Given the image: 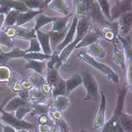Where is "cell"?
I'll return each mask as SVG.
<instances>
[{
    "label": "cell",
    "instance_id": "obj_32",
    "mask_svg": "<svg viewBox=\"0 0 132 132\" xmlns=\"http://www.w3.org/2000/svg\"><path fill=\"white\" fill-rule=\"evenodd\" d=\"M70 104V100L67 95L57 96L54 98V107L61 111L66 110Z\"/></svg>",
    "mask_w": 132,
    "mask_h": 132
},
{
    "label": "cell",
    "instance_id": "obj_17",
    "mask_svg": "<svg viewBox=\"0 0 132 132\" xmlns=\"http://www.w3.org/2000/svg\"><path fill=\"white\" fill-rule=\"evenodd\" d=\"M27 63L25 64L26 69L32 70L33 72L44 76L45 72L47 71V62L45 61H35V60H27Z\"/></svg>",
    "mask_w": 132,
    "mask_h": 132
},
{
    "label": "cell",
    "instance_id": "obj_33",
    "mask_svg": "<svg viewBox=\"0 0 132 132\" xmlns=\"http://www.w3.org/2000/svg\"><path fill=\"white\" fill-rule=\"evenodd\" d=\"M20 11L17 10H11L6 15H5V19L4 22V27L3 28L5 27H9L14 26L16 24L18 17L19 15Z\"/></svg>",
    "mask_w": 132,
    "mask_h": 132
},
{
    "label": "cell",
    "instance_id": "obj_41",
    "mask_svg": "<svg viewBox=\"0 0 132 132\" xmlns=\"http://www.w3.org/2000/svg\"><path fill=\"white\" fill-rule=\"evenodd\" d=\"M30 46L27 49L24 50L26 53H30V52H41L42 48H41L40 44L37 38H32L30 39Z\"/></svg>",
    "mask_w": 132,
    "mask_h": 132
},
{
    "label": "cell",
    "instance_id": "obj_2",
    "mask_svg": "<svg viewBox=\"0 0 132 132\" xmlns=\"http://www.w3.org/2000/svg\"><path fill=\"white\" fill-rule=\"evenodd\" d=\"M92 27V21L88 15L86 17L79 18L77 27H76V36L72 42L66 46L63 50L59 54L61 61L63 63L67 61L72 52L76 49V46L82 39V38L91 30Z\"/></svg>",
    "mask_w": 132,
    "mask_h": 132
},
{
    "label": "cell",
    "instance_id": "obj_42",
    "mask_svg": "<svg viewBox=\"0 0 132 132\" xmlns=\"http://www.w3.org/2000/svg\"><path fill=\"white\" fill-rule=\"evenodd\" d=\"M10 77V69L5 66H0V81H9Z\"/></svg>",
    "mask_w": 132,
    "mask_h": 132
},
{
    "label": "cell",
    "instance_id": "obj_10",
    "mask_svg": "<svg viewBox=\"0 0 132 132\" xmlns=\"http://www.w3.org/2000/svg\"><path fill=\"white\" fill-rule=\"evenodd\" d=\"M78 20H79V18L74 14L73 18H72V20L71 24H70L68 30L67 32V33H66V36H65L63 40L62 41L61 43L56 47V48L54 50V51H57L58 54H60L66 46H67L69 44H70L75 39L76 34V27H77Z\"/></svg>",
    "mask_w": 132,
    "mask_h": 132
},
{
    "label": "cell",
    "instance_id": "obj_40",
    "mask_svg": "<svg viewBox=\"0 0 132 132\" xmlns=\"http://www.w3.org/2000/svg\"><path fill=\"white\" fill-rule=\"evenodd\" d=\"M99 6L102 11V13L105 18L110 21V5L109 0H97Z\"/></svg>",
    "mask_w": 132,
    "mask_h": 132
},
{
    "label": "cell",
    "instance_id": "obj_7",
    "mask_svg": "<svg viewBox=\"0 0 132 132\" xmlns=\"http://www.w3.org/2000/svg\"><path fill=\"white\" fill-rule=\"evenodd\" d=\"M100 38L109 41L112 44L119 42V25L117 21H110L107 24L100 27L97 30Z\"/></svg>",
    "mask_w": 132,
    "mask_h": 132
},
{
    "label": "cell",
    "instance_id": "obj_21",
    "mask_svg": "<svg viewBox=\"0 0 132 132\" xmlns=\"http://www.w3.org/2000/svg\"><path fill=\"white\" fill-rule=\"evenodd\" d=\"M28 104H30L29 102L21 99L18 96H16V97H12L10 101H9L6 103V104L5 105L3 108V110L8 112H14L20 106H26Z\"/></svg>",
    "mask_w": 132,
    "mask_h": 132
},
{
    "label": "cell",
    "instance_id": "obj_37",
    "mask_svg": "<svg viewBox=\"0 0 132 132\" xmlns=\"http://www.w3.org/2000/svg\"><path fill=\"white\" fill-rule=\"evenodd\" d=\"M27 80L30 81L31 84L33 85V87L38 88H40L42 85L44 84L45 82H46L45 79H44V76H41L36 72L32 73V75H30L29 76V78L27 79Z\"/></svg>",
    "mask_w": 132,
    "mask_h": 132
},
{
    "label": "cell",
    "instance_id": "obj_22",
    "mask_svg": "<svg viewBox=\"0 0 132 132\" xmlns=\"http://www.w3.org/2000/svg\"><path fill=\"white\" fill-rule=\"evenodd\" d=\"M59 69H51L47 70L45 73V81L47 84H48L51 88L57 85L58 83H60L62 79V77L59 74Z\"/></svg>",
    "mask_w": 132,
    "mask_h": 132
},
{
    "label": "cell",
    "instance_id": "obj_43",
    "mask_svg": "<svg viewBox=\"0 0 132 132\" xmlns=\"http://www.w3.org/2000/svg\"><path fill=\"white\" fill-rule=\"evenodd\" d=\"M51 115H50V116H51V119L54 121V122H57V121H58V120H60L61 119H63V115H62V111L61 110H57V109H54V110H51L49 112Z\"/></svg>",
    "mask_w": 132,
    "mask_h": 132
},
{
    "label": "cell",
    "instance_id": "obj_16",
    "mask_svg": "<svg viewBox=\"0 0 132 132\" xmlns=\"http://www.w3.org/2000/svg\"><path fill=\"white\" fill-rule=\"evenodd\" d=\"M36 38L40 44L42 53L45 54H52V49L50 42V35L48 32H43L42 30L36 31Z\"/></svg>",
    "mask_w": 132,
    "mask_h": 132
},
{
    "label": "cell",
    "instance_id": "obj_25",
    "mask_svg": "<svg viewBox=\"0 0 132 132\" xmlns=\"http://www.w3.org/2000/svg\"><path fill=\"white\" fill-rule=\"evenodd\" d=\"M32 111L30 113V116H42V115H48L51 111V108L49 105L45 104V103H32Z\"/></svg>",
    "mask_w": 132,
    "mask_h": 132
},
{
    "label": "cell",
    "instance_id": "obj_11",
    "mask_svg": "<svg viewBox=\"0 0 132 132\" xmlns=\"http://www.w3.org/2000/svg\"><path fill=\"white\" fill-rule=\"evenodd\" d=\"M106 98L103 92H101V103L99 109L95 116L93 122L94 128H101L106 123Z\"/></svg>",
    "mask_w": 132,
    "mask_h": 132
},
{
    "label": "cell",
    "instance_id": "obj_34",
    "mask_svg": "<svg viewBox=\"0 0 132 132\" xmlns=\"http://www.w3.org/2000/svg\"><path fill=\"white\" fill-rule=\"evenodd\" d=\"M49 61L47 62V70H51V69H59L63 62L61 61L59 54L56 51H54L52 52L51 57Z\"/></svg>",
    "mask_w": 132,
    "mask_h": 132
},
{
    "label": "cell",
    "instance_id": "obj_6",
    "mask_svg": "<svg viewBox=\"0 0 132 132\" xmlns=\"http://www.w3.org/2000/svg\"><path fill=\"white\" fill-rule=\"evenodd\" d=\"M0 120L3 124L9 125L17 131L22 129L32 130L36 127L34 124L24 120H20L17 119L11 112H5L3 110L0 112Z\"/></svg>",
    "mask_w": 132,
    "mask_h": 132
},
{
    "label": "cell",
    "instance_id": "obj_36",
    "mask_svg": "<svg viewBox=\"0 0 132 132\" xmlns=\"http://www.w3.org/2000/svg\"><path fill=\"white\" fill-rule=\"evenodd\" d=\"M51 95L53 97H56L57 96H64L67 95V88L66 82L64 79H62L60 83L52 88L51 89Z\"/></svg>",
    "mask_w": 132,
    "mask_h": 132
},
{
    "label": "cell",
    "instance_id": "obj_3",
    "mask_svg": "<svg viewBox=\"0 0 132 132\" xmlns=\"http://www.w3.org/2000/svg\"><path fill=\"white\" fill-rule=\"evenodd\" d=\"M78 56L84 62H85L86 63L92 66L94 69L102 72L109 80L112 81V83H114L116 85H119V77L118 74L114 71L110 66H108L107 64H105L103 63H101V62H99L97 59L90 56L86 52V51H82L79 52L78 54Z\"/></svg>",
    "mask_w": 132,
    "mask_h": 132
},
{
    "label": "cell",
    "instance_id": "obj_44",
    "mask_svg": "<svg viewBox=\"0 0 132 132\" xmlns=\"http://www.w3.org/2000/svg\"><path fill=\"white\" fill-rule=\"evenodd\" d=\"M18 96L20 97L21 99L29 101L30 100V91L25 90V89H21L20 91L18 92Z\"/></svg>",
    "mask_w": 132,
    "mask_h": 132
},
{
    "label": "cell",
    "instance_id": "obj_53",
    "mask_svg": "<svg viewBox=\"0 0 132 132\" xmlns=\"http://www.w3.org/2000/svg\"><path fill=\"white\" fill-rule=\"evenodd\" d=\"M0 132H3V123L0 120Z\"/></svg>",
    "mask_w": 132,
    "mask_h": 132
},
{
    "label": "cell",
    "instance_id": "obj_51",
    "mask_svg": "<svg viewBox=\"0 0 132 132\" xmlns=\"http://www.w3.org/2000/svg\"><path fill=\"white\" fill-rule=\"evenodd\" d=\"M7 101H5V102H3L2 103H1L0 104V112H1V111L3 110V108H4V106H5V105L6 104V103H7Z\"/></svg>",
    "mask_w": 132,
    "mask_h": 132
},
{
    "label": "cell",
    "instance_id": "obj_23",
    "mask_svg": "<svg viewBox=\"0 0 132 132\" xmlns=\"http://www.w3.org/2000/svg\"><path fill=\"white\" fill-rule=\"evenodd\" d=\"M56 17H50L48 15H45L43 12L38 14L34 19H35V24L32 28V30L36 32V31L39 30L41 28H42L44 26L52 23Z\"/></svg>",
    "mask_w": 132,
    "mask_h": 132
},
{
    "label": "cell",
    "instance_id": "obj_19",
    "mask_svg": "<svg viewBox=\"0 0 132 132\" xmlns=\"http://www.w3.org/2000/svg\"><path fill=\"white\" fill-rule=\"evenodd\" d=\"M100 36L97 30H90L81 39L79 44L76 46V48H87L93 43L98 42Z\"/></svg>",
    "mask_w": 132,
    "mask_h": 132
},
{
    "label": "cell",
    "instance_id": "obj_18",
    "mask_svg": "<svg viewBox=\"0 0 132 132\" xmlns=\"http://www.w3.org/2000/svg\"><path fill=\"white\" fill-rule=\"evenodd\" d=\"M42 12H44V10H29L25 12H20L18 17L15 25L18 27H23L24 24L30 22L31 20L34 19L38 14H39Z\"/></svg>",
    "mask_w": 132,
    "mask_h": 132
},
{
    "label": "cell",
    "instance_id": "obj_26",
    "mask_svg": "<svg viewBox=\"0 0 132 132\" xmlns=\"http://www.w3.org/2000/svg\"><path fill=\"white\" fill-rule=\"evenodd\" d=\"M65 82L67 88V95L68 96L72 92H73L76 88L82 85V78L81 75L76 74L67 80H65Z\"/></svg>",
    "mask_w": 132,
    "mask_h": 132
},
{
    "label": "cell",
    "instance_id": "obj_52",
    "mask_svg": "<svg viewBox=\"0 0 132 132\" xmlns=\"http://www.w3.org/2000/svg\"><path fill=\"white\" fill-rule=\"evenodd\" d=\"M17 132H32L31 130H27V129H22V130H18Z\"/></svg>",
    "mask_w": 132,
    "mask_h": 132
},
{
    "label": "cell",
    "instance_id": "obj_49",
    "mask_svg": "<svg viewBox=\"0 0 132 132\" xmlns=\"http://www.w3.org/2000/svg\"><path fill=\"white\" fill-rule=\"evenodd\" d=\"M3 132H17V130L8 125L3 124Z\"/></svg>",
    "mask_w": 132,
    "mask_h": 132
},
{
    "label": "cell",
    "instance_id": "obj_12",
    "mask_svg": "<svg viewBox=\"0 0 132 132\" xmlns=\"http://www.w3.org/2000/svg\"><path fill=\"white\" fill-rule=\"evenodd\" d=\"M11 10L25 12L29 9L20 0H0V14L6 15Z\"/></svg>",
    "mask_w": 132,
    "mask_h": 132
},
{
    "label": "cell",
    "instance_id": "obj_8",
    "mask_svg": "<svg viewBox=\"0 0 132 132\" xmlns=\"http://www.w3.org/2000/svg\"><path fill=\"white\" fill-rule=\"evenodd\" d=\"M2 30L5 33L12 39H25L30 40L32 38H36V32L32 30V28H25L23 27L18 26H12L9 27L3 28Z\"/></svg>",
    "mask_w": 132,
    "mask_h": 132
},
{
    "label": "cell",
    "instance_id": "obj_55",
    "mask_svg": "<svg viewBox=\"0 0 132 132\" xmlns=\"http://www.w3.org/2000/svg\"><path fill=\"white\" fill-rule=\"evenodd\" d=\"M1 102H2V96L0 95V104H1Z\"/></svg>",
    "mask_w": 132,
    "mask_h": 132
},
{
    "label": "cell",
    "instance_id": "obj_31",
    "mask_svg": "<svg viewBox=\"0 0 132 132\" xmlns=\"http://www.w3.org/2000/svg\"><path fill=\"white\" fill-rule=\"evenodd\" d=\"M74 14L78 18H81L86 17L88 14V9L86 3L78 1L74 6Z\"/></svg>",
    "mask_w": 132,
    "mask_h": 132
},
{
    "label": "cell",
    "instance_id": "obj_20",
    "mask_svg": "<svg viewBox=\"0 0 132 132\" xmlns=\"http://www.w3.org/2000/svg\"><path fill=\"white\" fill-rule=\"evenodd\" d=\"M86 52L95 59H102L106 55V49L98 42H96L87 47Z\"/></svg>",
    "mask_w": 132,
    "mask_h": 132
},
{
    "label": "cell",
    "instance_id": "obj_28",
    "mask_svg": "<svg viewBox=\"0 0 132 132\" xmlns=\"http://www.w3.org/2000/svg\"><path fill=\"white\" fill-rule=\"evenodd\" d=\"M119 124L125 132H132V116L122 111L119 116Z\"/></svg>",
    "mask_w": 132,
    "mask_h": 132
},
{
    "label": "cell",
    "instance_id": "obj_35",
    "mask_svg": "<svg viewBox=\"0 0 132 132\" xmlns=\"http://www.w3.org/2000/svg\"><path fill=\"white\" fill-rule=\"evenodd\" d=\"M51 54H45L42 52H30L26 53L23 58L26 60H35V61H45L50 59Z\"/></svg>",
    "mask_w": 132,
    "mask_h": 132
},
{
    "label": "cell",
    "instance_id": "obj_56",
    "mask_svg": "<svg viewBox=\"0 0 132 132\" xmlns=\"http://www.w3.org/2000/svg\"><path fill=\"white\" fill-rule=\"evenodd\" d=\"M80 132H87V131H84V130H81V131Z\"/></svg>",
    "mask_w": 132,
    "mask_h": 132
},
{
    "label": "cell",
    "instance_id": "obj_46",
    "mask_svg": "<svg viewBox=\"0 0 132 132\" xmlns=\"http://www.w3.org/2000/svg\"><path fill=\"white\" fill-rule=\"evenodd\" d=\"M21 87L22 89H25V90H28L30 91V89H32L33 88V85L31 84V82L29 80H23L21 83Z\"/></svg>",
    "mask_w": 132,
    "mask_h": 132
},
{
    "label": "cell",
    "instance_id": "obj_39",
    "mask_svg": "<svg viewBox=\"0 0 132 132\" xmlns=\"http://www.w3.org/2000/svg\"><path fill=\"white\" fill-rule=\"evenodd\" d=\"M14 39L8 36L5 32L2 30L0 32V45L5 46L8 48H10V51L14 48Z\"/></svg>",
    "mask_w": 132,
    "mask_h": 132
},
{
    "label": "cell",
    "instance_id": "obj_45",
    "mask_svg": "<svg viewBox=\"0 0 132 132\" xmlns=\"http://www.w3.org/2000/svg\"><path fill=\"white\" fill-rule=\"evenodd\" d=\"M40 89L42 90V92H43V93H45V94H48L51 93V89H52V88H51L48 84H47L46 82H45L44 84L42 85Z\"/></svg>",
    "mask_w": 132,
    "mask_h": 132
},
{
    "label": "cell",
    "instance_id": "obj_1",
    "mask_svg": "<svg viewBox=\"0 0 132 132\" xmlns=\"http://www.w3.org/2000/svg\"><path fill=\"white\" fill-rule=\"evenodd\" d=\"M128 88L126 85H123L117 92V101L112 117L108 122H106L101 132H125L119 124V116L124 111L125 99Z\"/></svg>",
    "mask_w": 132,
    "mask_h": 132
},
{
    "label": "cell",
    "instance_id": "obj_15",
    "mask_svg": "<svg viewBox=\"0 0 132 132\" xmlns=\"http://www.w3.org/2000/svg\"><path fill=\"white\" fill-rule=\"evenodd\" d=\"M73 15H74V13H71L70 14H69L67 16L56 17L54 20L52 22L53 25H52L51 31L63 32V31L68 30L72 23V20L70 22V20L71 18H73Z\"/></svg>",
    "mask_w": 132,
    "mask_h": 132
},
{
    "label": "cell",
    "instance_id": "obj_14",
    "mask_svg": "<svg viewBox=\"0 0 132 132\" xmlns=\"http://www.w3.org/2000/svg\"><path fill=\"white\" fill-rule=\"evenodd\" d=\"M47 6H48L51 10L61 13L64 16H67L73 13L72 12V8L68 3L67 0H51Z\"/></svg>",
    "mask_w": 132,
    "mask_h": 132
},
{
    "label": "cell",
    "instance_id": "obj_48",
    "mask_svg": "<svg viewBox=\"0 0 132 132\" xmlns=\"http://www.w3.org/2000/svg\"><path fill=\"white\" fill-rule=\"evenodd\" d=\"M10 60V58L5 54V52H0V64L5 63Z\"/></svg>",
    "mask_w": 132,
    "mask_h": 132
},
{
    "label": "cell",
    "instance_id": "obj_54",
    "mask_svg": "<svg viewBox=\"0 0 132 132\" xmlns=\"http://www.w3.org/2000/svg\"><path fill=\"white\" fill-rule=\"evenodd\" d=\"M51 0H44V2H45V5L47 6L48 5V4L51 2Z\"/></svg>",
    "mask_w": 132,
    "mask_h": 132
},
{
    "label": "cell",
    "instance_id": "obj_47",
    "mask_svg": "<svg viewBox=\"0 0 132 132\" xmlns=\"http://www.w3.org/2000/svg\"><path fill=\"white\" fill-rule=\"evenodd\" d=\"M51 125H41L38 126V132H51Z\"/></svg>",
    "mask_w": 132,
    "mask_h": 132
},
{
    "label": "cell",
    "instance_id": "obj_29",
    "mask_svg": "<svg viewBox=\"0 0 132 132\" xmlns=\"http://www.w3.org/2000/svg\"><path fill=\"white\" fill-rule=\"evenodd\" d=\"M47 99V94L42 92L40 88L33 87L30 90V100L32 103H43Z\"/></svg>",
    "mask_w": 132,
    "mask_h": 132
},
{
    "label": "cell",
    "instance_id": "obj_50",
    "mask_svg": "<svg viewBox=\"0 0 132 132\" xmlns=\"http://www.w3.org/2000/svg\"><path fill=\"white\" fill-rule=\"evenodd\" d=\"M5 19V14H0V32L3 29Z\"/></svg>",
    "mask_w": 132,
    "mask_h": 132
},
{
    "label": "cell",
    "instance_id": "obj_13",
    "mask_svg": "<svg viewBox=\"0 0 132 132\" xmlns=\"http://www.w3.org/2000/svg\"><path fill=\"white\" fill-rule=\"evenodd\" d=\"M119 36L125 37L132 29V11L125 12L118 18Z\"/></svg>",
    "mask_w": 132,
    "mask_h": 132
},
{
    "label": "cell",
    "instance_id": "obj_24",
    "mask_svg": "<svg viewBox=\"0 0 132 132\" xmlns=\"http://www.w3.org/2000/svg\"><path fill=\"white\" fill-rule=\"evenodd\" d=\"M113 55H112V60L113 61L119 66L123 71L125 70L126 67V59L124 51H121L119 48H117L116 44L113 43Z\"/></svg>",
    "mask_w": 132,
    "mask_h": 132
},
{
    "label": "cell",
    "instance_id": "obj_27",
    "mask_svg": "<svg viewBox=\"0 0 132 132\" xmlns=\"http://www.w3.org/2000/svg\"><path fill=\"white\" fill-rule=\"evenodd\" d=\"M68 30L63 31V32H54L50 31L48 33L50 35V42H51V47L52 51L55 50L56 47L61 43L62 41L63 40L66 33Z\"/></svg>",
    "mask_w": 132,
    "mask_h": 132
},
{
    "label": "cell",
    "instance_id": "obj_5",
    "mask_svg": "<svg viewBox=\"0 0 132 132\" xmlns=\"http://www.w3.org/2000/svg\"><path fill=\"white\" fill-rule=\"evenodd\" d=\"M119 40L122 43L124 53L126 59L125 76H126V87L132 92V45L131 42L125 37L119 36Z\"/></svg>",
    "mask_w": 132,
    "mask_h": 132
},
{
    "label": "cell",
    "instance_id": "obj_9",
    "mask_svg": "<svg viewBox=\"0 0 132 132\" xmlns=\"http://www.w3.org/2000/svg\"><path fill=\"white\" fill-rule=\"evenodd\" d=\"M132 11V0H117L116 4L110 8V20L115 21L122 14Z\"/></svg>",
    "mask_w": 132,
    "mask_h": 132
},
{
    "label": "cell",
    "instance_id": "obj_38",
    "mask_svg": "<svg viewBox=\"0 0 132 132\" xmlns=\"http://www.w3.org/2000/svg\"><path fill=\"white\" fill-rule=\"evenodd\" d=\"M32 106H31V103L28 104V105H26V106H20L19 107L17 110L14 111V116L20 119V120H23V119L25 118V116L30 113L32 111Z\"/></svg>",
    "mask_w": 132,
    "mask_h": 132
},
{
    "label": "cell",
    "instance_id": "obj_4",
    "mask_svg": "<svg viewBox=\"0 0 132 132\" xmlns=\"http://www.w3.org/2000/svg\"><path fill=\"white\" fill-rule=\"evenodd\" d=\"M82 85L86 92L85 97L82 101H96L99 94V87L95 77L92 73L84 71L81 72Z\"/></svg>",
    "mask_w": 132,
    "mask_h": 132
},
{
    "label": "cell",
    "instance_id": "obj_30",
    "mask_svg": "<svg viewBox=\"0 0 132 132\" xmlns=\"http://www.w3.org/2000/svg\"><path fill=\"white\" fill-rule=\"evenodd\" d=\"M23 2L29 10H43L46 6L44 0H20Z\"/></svg>",
    "mask_w": 132,
    "mask_h": 132
}]
</instances>
